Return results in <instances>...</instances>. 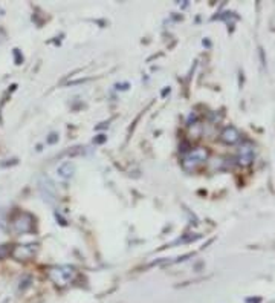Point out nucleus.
Returning a JSON list of instances; mask_svg holds the SVG:
<instances>
[{"instance_id":"obj_1","label":"nucleus","mask_w":275,"mask_h":303,"mask_svg":"<svg viewBox=\"0 0 275 303\" xmlns=\"http://www.w3.org/2000/svg\"><path fill=\"white\" fill-rule=\"evenodd\" d=\"M48 277L54 285L58 288H65L69 284H72L74 279L77 277V271L71 265H60V267H52L48 270Z\"/></svg>"},{"instance_id":"obj_2","label":"nucleus","mask_w":275,"mask_h":303,"mask_svg":"<svg viewBox=\"0 0 275 303\" xmlns=\"http://www.w3.org/2000/svg\"><path fill=\"white\" fill-rule=\"evenodd\" d=\"M208 156H209V152H208V149H203V147L189 150L182 159V169L185 172H194L205 163Z\"/></svg>"},{"instance_id":"obj_3","label":"nucleus","mask_w":275,"mask_h":303,"mask_svg":"<svg viewBox=\"0 0 275 303\" xmlns=\"http://www.w3.org/2000/svg\"><path fill=\"white\" fill-rule=\"evenodd\" d=\"M34 216L28 211H18L11 220V230L14 234H26L34 230Z\"/></svg>"},{"instance_id":"obj_4","label":"nucleus","mask_w":275,"mask_h":303,"mask_svg":"<svg viewBox=\"0 0 275 303\" xmlns=\"http://www.w3.org/2000/svg\"><path fill=\"white\" fill-rule=\"evenodd\" d=\"M38 247L35 244H26V245H15L11 251V256L15 260H29L35 256Z\"/></svg>"},{"instance_id":"obj_5","label":"nucleus","mask_w":275,"mask_h":303,"mask_svg":"<svg viewBox=\"0 0 275 303\" xmlns=\"http://www.w3.org/2000/svg\"><path fill=\"white\" fill-rule=\"evenodd\" d=\"M252 161H254V146L249 141H246V143L242 144V147L239 150V164L246 167L252 163Z\"/></svg>"},{"instance_id":"obj_6","label":"nucleus","mask_w":275,"mask_h":303,"mask_svg":"<svg viewBox=\"0 0 275 303\" xmlns=\"http://www.w3.org/2000/svg\"><path fill=\"white\" fill-rule=\"evenodd\" d=\"M220 141L225 144H236L240 141V132L234 126H228L222 130Z\"/></svg>"},{"instance_id":"obj_7","label":"nucleus","mask_w":275,"mask_h":303,"mask_svg":"<svg viewBox=\"0 0 275 303\" xmlns=\"http://www.w3.org/2000/svg\"><path fill=\"white\" fill-rule=\"evenodd\" d=\"M75 173V166L71 161H66V163H63L58 166L57 169V175L61 178V179H71Z\"/></svg>"},{"instance_id":"obj_8","label":"nucleus","mask_w":275,"mask_h":303,"mask_svg":"<svg viewBox=\"0 0 275 303\" xmlns=\"http://www.w3.org/2000/svg\"><path fill=\"white\" fill-rule=\"evenodd\" d=\"M40 190H41V195L45 196V199H48V201L54 199V195H55L54 186H52V183L48 178H41L40 179Z\"/></svg>"},{"instance_id":"obj_9","label":"nucleus","mask_w":275,"mask_h":303,"mask_svg":"<svg viewBox=\"0 0 275 303\" xmlns=\"http://www.w3.org/2000/svg\"><path fill=\"white\" fill-rule=\"evenodd\" d=\"M11 251H12V248L9 245H0V260L6 259L11 254Z\"/></svg>"},{"instance_id":"obj_10","label":"nucleus","mask_w":275,"mask_h":303,"mask_svg":"<svg viewBox=\"0 0 275 303\" xmlns=\"http://www.w3.org/2000/svg\"><path fill=\"white\" fill-rule=\"evenodd\" d=\"M84 150H83V147H74V149H71V150H68V152H65L63 155H69V156H75V155H81ZM61 155V156H63Z\"/></svg>"},{"instance_id":"obj_11","label":"nucleus","mask_w":275,"mask_h":303,"mask_svg":"<svg viewBox=\"0 0 275 303\" xmlns=\"http://www.w3.org/2000/svg\"><path fill=\"white\" fill-rule=\"evenodd\" d=\"M46 141H48V144H55L57 141H58V135L57 133H51Z\"/></svg>"},{"instance_id":"obj_12","label":"nucleus","mask_w":275,"mask_h":303,"mask_svg":"<svg viewBox=\"0 0 275 303\" xmlns=\"http://www.w3.org/2000/svg\"><path fill=\"white\" fill-rule=\"evenodd\" d=\"M14 55H15V63H17V65H20V63H22V62H23V57H22V55H20L18 49H14Z\"/></svg>"},{"instance_id":"obj_13","label":"nucleus","mask_w":275,"mask_h":303,"mask_svg":"<svg viewBox=\"0 0 275 303\" xmlns=\"http://www.w3.org/2000/svg\"><path fill=\"white\" fill-rule=\"evenodd\" d=\"M105 139H107V136H104V135H99V136H98V138L95 139V143H96V144H102Z\"/></svg>"},{"instance_id":"obj_14","label":"nucleus","mask_w":275,"mask_h":303,"mask_svg":"<svg viewBox=\"0 0 275 303\" xmlns=\"http://www.w3.org/2000/svg\"><path fill=\"white\" fill-rule=\"evenodd\" d=\"M260 299H248V303H259Z\"/></svg>"}]
</instances>
